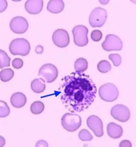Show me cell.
<instances>
[{"mask_svg":"<svg viewBox=\"0 0 136 147\" xmlns=\"http://www.w3.org/2000/svg\"><path fill=\"white\" fill-rule=\"evenodd\" d=\"M87 127L94 132L96 136L101 137L104 135L103 124L99 117L97 116L91 115L87 120Z\"/></svg>","mask_w":136,"mask_h":147,"instance_id":"cell-12","label":"cell"},{"mask_svg":"<svg viewBox=\"0 0 136 147\" xmlns=\"http://www.w3.org/2000/svg\"><path fill=\"white\" fill-rule=\"evenodd\" d=\"M10 53L13 55L26 56L30 50V44L24 38H16L12 40L9 46Z\"/></svg>","mask_w":136,"mask_h":147,"instance_id":"cell-2","label":"cell"},{"mask_svg":"<svg viewBox=\"0 0 136 147\" xmlns=\"http://www.w3.org/2000/svg\"><path fill=\"white\" fill-rule=\"evenodd\" d=\"M9 27L14 33L23 34L27 31L29 28V23L25 18L17 16L10 21Z\"/></svg>","mask_w":136,"mask_h":147,"instance_id":"cell-10","label":"cell"},{"mask_svg":"<svg viewBox=\"0 0 136 147\" xmlns=\"http://www.w3.org/2000/svg\"><path fill=\"white\" fill-rule=\"evenodd\" d=\"M35 147H48L47 142L45 141L39 140L36 143Z\"/></svg>","mask_w":136,"mask_h":147,"instance_id":"cell-29","label":"cell"},{"mask_svg":"<svg viewBox=\"0 0 136 147\" xmlns=\"http://www.w3.org/2000/svg\"><path fill=\"white\" fill-rule=\"evenodd\" d=\"M107 130L108 136L113 139L119 138L122 136L123 132L121 126L114 122L108 125Z\"/></svg>","mask_w":136,"mask_h":147,"instance_id":"cell-14","label":"cell"},{"mask_svg":"<svg viewBox=\"0 0 136 147\" xmlns=\"http://www.w3.org/2000/svg\"><path fill=\"white\" fill-rule=\"evenodd\" d=\"M102 33L100 30H95L91 33V38L94 42H98L102 38Z\"/></svg>","mask_w":136,"mask_h":147,"instance_id":"cell-26","label":"cell"},{"mask_svg":"<svg viewBox=\"0 0 136 147\" xmlns=\"http://www.w3.org/2000/svg\"><path fill=\"white\" fill-rule=\"evenodd\" d=\"M0 68L9 67L10 66V58L5 51L0 50Z\"/></svg>","mask_w":136,"mask_h":147,"instance_id":"cell-21","label":"cell"},{"mask_svg":"<svg viewBox=\"0 0 136 147\" xmlns=\"http://www.w3.org/2000/svg\"><path fill=\"white\" fill-rule=\"evenodd\" d=\"M79 138L83 141H91L93 140V136L89 130L86 129H83L79 132L78 135Z\"/></svg>","mask_w":136,"mask_h":147,"instance_id":"cell-24","label":"cell"},{"mask_svg":"<svg viewBox=\"0 0 136 147\" xmlns=\"http://www.w3.org/2000/svg\"><path fill=\"white\" fill-rule=\"evenodd\" d=\"M120 147H132V144L130 141L129 140H123L121 141L119 145Z\"/></svg>","mask_w":136,"mask_h":147,"instance_id":"cell-28","label":"cell"},{"mask_svg":"<svg viewBox=\"0 0 136 147\" xmlns=\"http://www.w3.org/2000/svg\"><path fill=\"white\" fill-rule=\"evenodd\" d=\"M109 59L113 62L114 66L118 67L120 65L121 63V56L119 54H110L109 55Z\"/></svg>","mask_w":136,"mask_h":147,"instance_id":"cell-25","label":"cell"},{"mask_svg":"<svg viewBox=\"0 0 136 147\" xmlns=\"http://www.w3.org/2000/svg\"><path fill=\"white\" fill-rule=\"evenodd\" d=\"M38 75L47 83H52L57 78L58 70L52 64H45L39 69Z\"/></svg>","mask_w":136,"mask_h":147,"instance_id":"cell-5","label":"cell"},{"mask_svg":"<svg viewBox=\"0 0 136 147\" xmlns=\"http://www.w3.org/2000/svg\"><path fill=\"white\" fill-rule=\"evenodd\" d=\"M5 1H1V12L3 11V10H5V9H6L7 7V3L3 5V4L5 3Z\"/></svg>","mask_w":136,"mask_h":147,"instance_id":"cell-31","label":"cell"},{"mask_svg":"<svg viewBox=\"0 0 136 147\" xmlns=\"http://www.w3.org/2000/svg\"><path fill=\"white\" fill-rule=\"evenodd\" d=\"M12 65L14 68L19 69L21 68L23 66V61L21 59L16 58L12 61Z\"/></svg>","mask_w":136,"mask_h":147,"instance_id":"cell-27","label":"cell"},{"mask_svg":"<svg viewBox=\"0 0 136 147\" xmlns=\"http://www.w3.org/2000/svg\"><path fill=\"white\" fill-rule=\"evenodd\" d=\"M43 52V48L41 45L37 46L35 48V52L38 54H41Z\"/></svg>","mask_w":136,"mask_h":147,"instance_id":"cell-30","label":"cell"},{"mask_svg":"<svg viewBox=\"0 0 136 147\" xmlns=\"http://www.w3.org/2000/svg\"><path fill=\"white\" fill-rule=\"evenodd\" d=\"M111 114L114 119L123 123L129 120L131 116L129 109L121 104L114 106L111 109Z\"/></svg>","mask_w":136,"mask_h":147,"instance_id":"cell-9","label":"cell"},{"mask_svg":"<svg viewBox=\"0 0 136 147\" xmlns=\"http://www.w3.org/2000/svg\"><path fill=\"white\" fill-rule=\"evenodd\" d=\"M64 8V3L62 0H51L47 5V10L53 13H59Z\"/></svg>","mask_w":136,"mask_h":147,"instance_id":"cell-16","label":"cell"},{"mask_svg":"<svg viewBox=\"0 0 136 147\" xmlns=\"http://www.w3.org/2000/svg\"><path fill=\"white\" fill-rule=\"evenodd\" d=\"M14 75V72L12 69H5L0 72V79L3 82H7L12 79Z\"/></svg>","mask_w":136,"mask_h":147,"instance_id":"cell-19","label":"cell"},{"mask_svg":"<svg viewBox=\"0 0 136 147\" xmlns=\"http://www.w3.org/2000/svg\"><path fill=\"white\" fill-rule=\"evenodd\" d=\"M10 113V109L7 104L3 100H0V117L5 118Z\"/></svg>","mask_w":136,"mask_h":147,"instance_id":"cell-23","label":"cell"},{"mask_svg":"<svg viewBox=\"0 0 136 147\" xmlns=\"http://www.w3.org/2000/svg\"><path fill=\"white\" fill-rule=\"evenodd\" d=\"M74 43L79 47H84L87 45L89 39L87 34L89 30L87 28L83 25H78L74 27L72 30Z\"/></svg>","mask_w":136,"mask_h":147,"instance_id":"cell-7","label":"cell"},{"mask_svg":"<svg viewBox=\"0 0 136 147\" xmlns=\"http://www.w3.org/2000/svg\"><path fill=\"white\" fill-rule=\"evenodd\" d=\"M31 88L35 93H41L45 90V82L41 78L35 79L31 82Z\"/></svg>","mask_w":136,"mask_h":147,"instance_id":"cell-17","label":"cell"},{"mask_svg":"<svg viewBox=\"0 0 136 147\" xmlns=\"http://www.w3.org/2000/svg\"><path fill=\"white\" fill-rule=\"evenodd\" d=\"M103 49L107 52L112 51H120L123 47L122 41L116 35L110 34L106 37L105 40L102 44Z\"/></svg>","mask_w":136,"mask_h":147,"instance_id":"cell-8","label":"cell"},{"mask_svg":"<svg viewBox=\"0 0 136 147\" xmlns=\"http://www.w3.org/2000/svg\"><path fill=\"white\" fill-rule=\"evenodd\" d=\"M53 41L59 48H65L70 42L69 34L64 29H58L54 32L52 35Z\"/></svg>","mask_w":136,"mask_h":147,"instance_id":"cell-11","label":"cell"},{"mask_svg":"<svg viewBox=\"0 0 136 147\" xmlns=\"http://www.w3.org/2000/svg\"><path fill=\"white\" fill-rule=\"evenodd\" d=\"M98 93L100 98L107 102H114L118 99L119 96L118 88L111 83H108L101 86Z\"/></svg>","mask_w":136,"mask_h":147,"instance_id":"cell-4","label":"cell"},{"mask_svg":"<svg viewBox=\"0 0 136 147\" xmlns=\"http://www.w3.org/2000/svg\"><path fill=\"white\" fill-rule=\"evenodd\" d=\"M97 69L102 73H106L111 71L112 66L111 64L107 60H101L98 64Z\"/></svg>","mask_w":136,"mask_h":147,"instance_id":"cell-22","label":"cell"},{"mask_svg":"<svg viewBox=\"0 0 136 147\" xmlns=\"http://www.w3.org/2000/svg\"><path fill=\"white\" fill-rule=\"evenodd\" d=\"M10 102L14 107L19 109L25 105L27 102V98L23 93L16 92L12 96Z\"/></svg>","mask_w":136,"mask_h":147,"instance_id":"cell-15","label":"cell"},{"mask_svg":"<svg viewBox=\"0 0 136 147\" xmlns=\"http://www.w3.org/2000/svg\"><path fill=\"white\" fill-rule=\"evenodd\" d=\"M54 95L60 96L66 109L71 112H81L89 109L95 99L97 88L89 76L72 72L61 80Z\"/></svg>","mask_w":136,"mask_h":147,"instance_id":"cell-1","label":"cell"},{"mask_svg":"<svg viewBox=\"0 0 136 147\" xmlns=\"http://www.w3.org/2000/svg\"><path fill=\"white\" fill-rule=\"evenodd\" d=\"M107 19V12L106 9L97 7L93 9L89 15V24L93 28L102 27Z\"/></svg>","mask_w":136,"mask_h":147,"instance_id":"cell-6","label":"cell"},{"mask_svg":"<svg viewBox=\"0 0 136 147\" xmlns=\"http://www.w3.org/2000/svg\"><path fill=\"white\" fill-rule=\"evenodd\" d=\"M88 68V62L86 59L80 57L76 60L74 63V69L76 72L83 73Z\"/></svg>","mask_w":136,"mask_h":147,"instance_id":"cell-18","label":"cell"},{"mask_svg":"<svg viewBox=\"0 0 136 147\" xmlns=\"http://www.w3.org/2000/svg\"><path fill=\"white\" fill-rule=\"evenodd\" d=\"M45 109L43 103L41 101H35L30 105V111L32 113L35 115L41 113Z\"/></svg>","mask_w":136,"mask_h":147,"instance_id":"cell-20","label":"cell"},{"mask_svg":"<svg viewBox=\"0 0 136 147\" xmlns=\"http://www.w3.org/2000/svg\"><path fill=\"white\" fill-rule=\"evenodd\" d=\"M62 125L68 131L74 132L81 127L82 119L80 116L76 114L66 113L62 117Z\"/></svg>","mask_w":136,"mask_h":147,"instance_id":"cell-3","label":"cell"},{"mask_svg":"<svg viewBox=\"0 0 136 147\" xmlns=\"http://www.w3.org/2000/svg\"><path fill=\"white\" fill-rule=\"evenodd\" d=\"M43 7V1L42 0H28L25 4V8L29 13L37 14L41 11Z\"/></svg>","mask_w":136,"mask_h":147,"instance_id":"cell-13","label":"cell"}]
</instances>
